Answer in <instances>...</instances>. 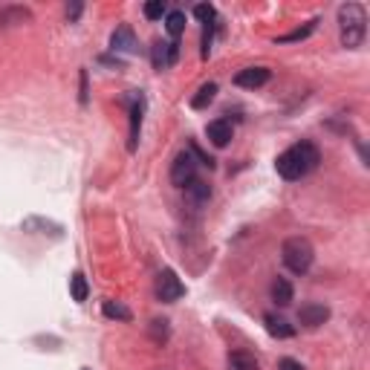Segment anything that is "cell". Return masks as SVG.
Masks as SVG:
<instances>
[{"instance_id":"cell-1","label":"cell","mask_w":370,"mask_h":370,"mask_svg":"<svg viewBox=\"0 0 370 370\" xmlns=\"http://www.w3.org/2000/svg\"><path fill=\"white\" fill-rule=\"evenodd\" d=\"M321 162V153L313 142H295L292 148H286L284 153H278L275 160V171L281 174L284 180L295 183V180H304L307 174H313Z\"/></svg>"},{"instance_id":"cell-2","label":"cell","mask_w":370,"mask_h":370,"mask_svg":"<svg viewBox=\"0 0 370 370\" xmlns=\"http://www.w3.org/2000/svg\"><path fill=\"white\" fill-rule=\"evenodd\" d=\"M339 29H341V47L359 49L367 35V12L362 3H344L339 6Z\"/></svg>"},{"instance_id":"cell-3","label":"cell","mask_w":370,"mask_h":370,"mask_svg":"<svg viewBox=\"0 0 370 370\" xmlns=\"http://www.w3.org/2000/svg\"><path fill=\"white\" fill-rule=\"evenodd\" d=\"M281 261L292 275H307L309 266L316 261V249L307 238H289L281 246Z\"/></svg>"},{"instance_id":"cell-4","label":"cell","mask_w":370,"mask_h":370,"mask_svg":"<svg viewBox=\"0 0 370 370\" xmlns=\"http://www.w3.org/2000/svg\"><path fill=\"white\" fill-rule=\"evenodd\" d=\"M197 157H194L191 151H180L177 157H174V165H171V183L177 188H185L197 180Z\"/></svg>"},{"instance_id":"cell-5","label":"cell","mask_w":370,"mask_h":370,"mask_svg":"<svg viewBox=\"0 0 370 370\" xmlns=\"http://www.w3.org/2000/svg\"><path fill=\"white\" fill-rule=\"evenodd\" d=\"M153 292H157V301L174 304V301H180L185 295V284L177 278L174 269H162L157 275V286H153Z\"/></svg>"},{"instance_id":"cell-6","label":"cell","mask_w":370,"mask_h":370,"mask_svg":"<svg viewBox=\"0 0 370 370\" xmlns=\"http://www.w3.org/2000/svg\"><path fill=\"white\" fill-rule=\"evenodd\" d=\"M128 107H130V139H128V151H136V148H139L142 119H145V95L142 93L128 95Z\"/></svg>"},{"instance_id":"cell-7","label":"cell","mask_w":370,"mask_h":370,"mask_svg":"<svg viewBox=\"0 0 370 370\" xmlns=\"http://www.w3.org/2000/svg\"><path fill=\"white\" fill-rule=\"evenodd\" d=\"M24 231H29V235H49V238H64V226L55 223V220H47V217H38V214H32V217H26L21 223Z\"/></svg>"},{"instance_id":"cell-8","label":"cell","mask_w":370,"mask_h":370,"mask_svg":"<svg viewBox=\"0 0 370 370\" xmlns=\"http://www.w3.org/2000/svg\"><path fill=\"white\" fill-rule=\"evenodd\" d=\"M151 55H153V67H157V70H168V67L177 64L180 44L177 41H157V44H153V49H151Z\"/></svg>"},{"instance_id":"cell-9","label":"cell","mask_w":370,"mask_h":370,"mask_svg":"<svg viewBox=\"0 0 370 370\" xmlns=\"http://www.w3.org/2000/svg\"><path fill=\"white\" fill-rule=\"evenodd\" d=\"M327 321H330V307H324V304H304L298 309V324L307 330H318Z\"/></svg>"},{"instance_id":"cell-10","label":"cell","mask_w":370,"mask_h":370,"mask_svg":"<svg viewBox=\"0 0 370 370\" xmlns=\"http://www.w3.org/2000/svg\"><path fill=\"white\" fill-rule=\"evenodd\" d=\"M269 79H272V72L266 67H246L235 75V84L246 90H261L263 84H269Z\"/></svg>"},{"instance_id":"cell-11","label":"cell","mask_w":370,"mask_h":370,"mask_svg":"<svg viewBox=\"0 0 370 370\" xmlns=\"http://www.w3.org/2000/svg\"><path fill=\"white\" fill-rule=\"evenodd\" d=\"M206 136L214 148H226L231 142V136H235V128H231L229 119H214L206 125Z\"/></svg>"},{"instance_id":"cell-12","label":"cell","mask_w":370,"mask_h":370,"mask_svg":"<svg viewBox=\"0 0 370 370\" xmlns=\"http://www.w3.org/2000/svg\"><path fill=\"white\" fill-rule=\"evenodd\" d=\"M110 49L113 52H125V55H133L139 49V41H136V35L130 26H119L113 35H110Z\"/></svg>"},{"instance_id":"cell-13","label":"cell","mask_w":370,"mask_h":370,"mask_svg":"<svg viewBox=\"0 0 370 370\" xmlns=\"http://www.w3.org/2000/svg\"><path fill=\"white\" fill-rule=\"evenodd\" d=\"M263 324H266V333L272 336V339H292L295 336V327H292L284 316H278V313H266L263 316Z\"/></svg>"},{"instance_id":"cell-14","label":"cell","mask_w":370,"mask_h":370,"mask_svg":"<svg viewBox=\"0 0 370 370\" xmlns=\"http://www.w3.org/2000/svg\"><path fill=\"white\" fill-rule=\"evenodd\" d=\"M185 200L191 203V206H206L208 200H211V185L208 183H203V180H194L191 185H185Z\"/></svg>"},{"instance_id":"cell-15","label":"cell","mask_w":370,"mask_h":370,"mask_svg":"<svg viewBox=\"0 0 370 370\" xmlns=\"http://www.w3.org/2000/svg\"><path fill=\"white\" fill-rule=\"evenodd\" d=\"M269 295H272V301H275L278 307H289L295 292H292V284L286 278H275V281H272V286H269Z\"/></svg>"},{"instance_id":"cell-16","label":"cell","mask_w":370,"mask_h":370,"mask_svg":"<svg viewBox=\"0 0 370 370\" xmlns=\"http://www.w3.org/2000/svg\"><path fill=\"white\" fill-rule=\"evenodd\" d=\"M229 370H258V359L249 350H235L229 353Z\"/></svg>"},{"instance_id":"cell-17","label":"cell","mask_w":370,"mask_h":370,"mask_svg":"<svg viewBox=\"0 0 370 370\" xmlns=\"http://www.w3.org/2000/svg\"><path fill=\"white\" fill-rule=\"evenodd\" d=\"M214 99H217V84H214V82H206V84L197 90V95L191 99V107H194V110H206Z\"/></svg>"},{"instance_id":"cell-18","label":"cell","mask_w":370,"mask_h":370,"mask_svg":"<svg viewBox=\"0 0 370 370\" xmlns=\"http://www.w3.org/2000/svg\"><path fill=\"white\" fill-rule=\"evenodd\" d=\"M32 21V12L29 9H21V6H9L0 12V24L3 26H15V24H29Z\"/></svg>"},{"instance_id":"cell-19","label":"cell","mask_w":370,"mask_h":370,"mask_svg":"<svg viewBox=\"0 0 370 370\" xmlns=\"http://www.w3.org/2000/svg\"><path fill=\"white\" fill-rule=\"evenodd\" d=\"M165 29H168V35H171V41H177V38L185 32V12L171 9V12L165 15Z\"/></svg>"},{"instance_id":"cell-20","label":"cell","mask_w":370,"mask_h":370,"mask_svg":"<svg viewBox=\"0 0 370 370\" xmlns=\"http://www.w3.org/2000/svg\"><path fill=\"white\" fill-rule=\"evenodd\" d=\"M70 295H72L75 304H84V301H87V295H90V284H87V278L82 275V272H75V275L70 278Z\"/></svg>"},{"instance_id":"cell-21","label":"cell","mask_w":370,"mask_h":370,"mask_svg":"<svg viewBox=\"0 0 370 370\" xmlns=\"http://www.w3.org/2000/svg\"><path fill=\"white\" fill-rule=\"evenodd\" d=\"M102 313H105L107 318H113V321H130V318H133L130 309H128L125 304H119V301H105V304H102Z\"/></svg>"},{"instance_id":"cell-22","label":"cell","mask_w":370,"mask_h":370,"mask_svg":"<svg viewBox=\"0 0 370 370\" xmlns=\"http://www.w3.org/2000/svg\"><path fill=\"white\" fill-rule=\"evenodd\" d=\"M148 333H151V339H153V344H165L168 341V336H171V327H168V321L165 318H153L151 321V327H148Z\"/></svg>"},{"instance_id":"cell-23","label":"cell","mask_w":370,"mask_h":370,"mask_svg":"<svg viewBox=\"0 0 370 370\" xmlns=\"http://www.w3.org/2000/svg\"><path fill=\"white\" fill-rule=\"evenodd\" d=\"M316 26H318V21H309L304 29H295V32H289V35H281L278 38V44H292V41H304V38H309L316 32Z\"/></svg>"},{"instance_id":"cell-24","label":"cell","mask_w":370,"mask_h":370,"mask_svg":"<svg viewBox=\"0 0 370 370\" xmlns=\"http://www.w3.org/2000/svg\"><path fill=\"white\" fill-rule=\"evenodd\" d=\"M142 12H145L148 21H160V17L168 15V3H165V0H151V3H145Z\"/></svg>"},{"instance_id":"cell-25","label":"cell","mask_w":370,"mask_h":370,"mask_svg":"<svg viewBox=\"0 0 370 370\" xmlns=\"http://www.w3.org/2000/svg\"><path fill=\"white\" fill-rule=\"evenodd\" d=\"M194 17L206 26V24H211V21H217V9H214L211 3H197L194 6Z\"/></svg>"},{"instance_id":"cell-26","label":"cell","mask_w":370,"mask_h":370,"mask_svg":"<svg viewBox=\"0 0 370 370\" xmlns=\"http://www.w3.org/2000/svg\"><path fill=\"white\" fill-rule=\"evenodd\" d=\"M82 9H84L82 3H70V6H67V21H70V24H75V21H79Z\"/></svg>"},{"instance_id":"cell-27","label":"cell","mask_w":370,"mask_h":370,"mask_svg":"<svg viewBox=\"0 0 370 370\" xmlns=\"http://www.w3.org/2000/svg\"><path fill=\"white\" fill-rule=\"evenodd\" d=\"M281 370H304L301 367V362H295V359H281V364H278Z\"/></svg>"},{"instance_id":"cell-28","label":"cell","mask_w":370,"mask_h":370,"mask_svg":"<svg viewBox=\"0 0 370 370\" xmlns=\"http://www.w3.org/2000/svg\"><path fill=\"white\" fill-rule=\"evenodd\" d=\"M82 105H87V70H82Z\"/></svg>"}]
</instances>
